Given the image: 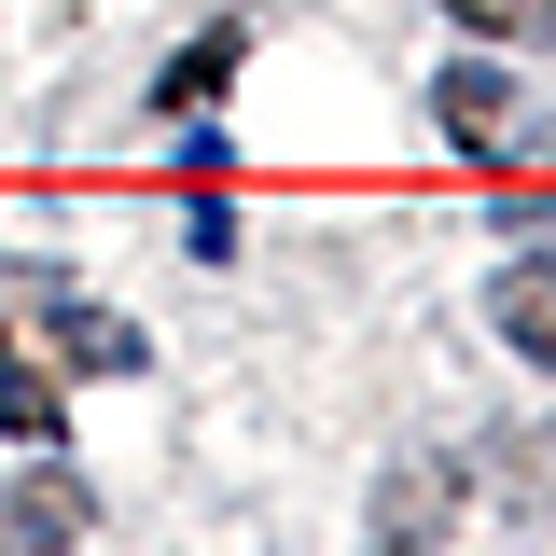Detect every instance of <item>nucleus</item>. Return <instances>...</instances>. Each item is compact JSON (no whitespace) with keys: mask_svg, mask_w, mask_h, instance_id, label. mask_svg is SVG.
<instances>
[{"mask_svg":"<svg viewBox=\"0 0 556 556\" xmlns=\"http://www.w3.org/2000/svg\"><path fill=\"white\" fill-rule=\"evenodd\" d=\"M486 320H501L515 362H543V376H556V265H501V278H486Z\"/></svg>","mask_w":556,"mask_h":556,"instance_id":"obj_4","label":"nucleus"},{"mask_svg":"<svg viewBox=\"0 0 556 556\" xmlns=\"http://www.w3.org/2000/svg\"><path fill=\"white\" fill-rule=\"evenodd\" d=\"M473 42H529V56H556V0H445Z\"/></svg>","mask_w":556,"mask_h":556,"instance_id":"obj_6","label":"nucleus"},{"mask_svg":"<svg viewBox=\"0 0 556 556\" xmlns=\"http://www.w3.org/2000/svg\"><path fill=\"white\" fill-rule=\"evenodd\" d=\"M431 126H445V153H473V167H486V153H501V126H515V84H501V70H445V84H431Z\"/></svg>","mask_w":556,"mask_h":556,"instance_id":"obj_2","label":"nucleus"},{"mask_svg":"<svg viewBox=\"0 0 556 556\" xmlns=\"http://www.w3.org/2000/svg\"><path fill=\"white\" fill-rule=\"evenodd\" d=\"M139 362H153V334L112 320L70 265H0V431L14 445H56L70 376H139Z\"/></svg>","mask_w":556,"mask_h":556,"instance_id":"obj_1","label":"nucleus"},{"mask_svg":"<svg viewBox=\"0 0 556 556\" xmlns=\"http://www.w3.org/2000/svg\"><path fill=\"white\" fill-rule=\"evenodd\" d=\"M237 56H251V28H237V14H223V28H195L181 56L153 70V112H167V126H181V112H208V98L237 84Z\"/></svg>","mask_w":556,"mask_h":556,"instance_id":"obj_3","label":"nucleus"},{"mask_svg":"<svg viewBox=\"0 0 556 556\" xmlns=\"http://www.w3.org/2000/svg\"><path fill=\"white\" fill-rule=\"evenodd\" d=\"M84 529H98V501H84L70 473H42V486L0 501V543H84Z\"/></svg>","mask_w":556,"mask_h":556,"instance_id":"obj_5","label":"nucleus"}]
</instances>
